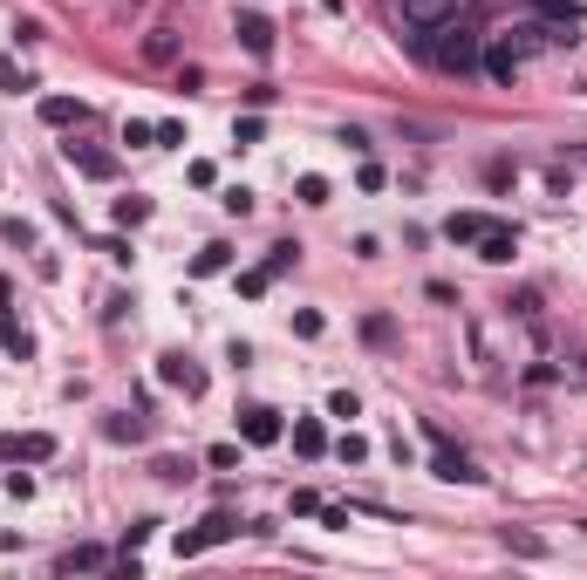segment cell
<instances>
[{
  "label": "cell",
  "mask_w": 587,
  "mask_h": 580,
  "mask_svg": "<svg viewBox=\"0 0 587 580\" xmlns=\"http://www.w3.org/2000/svg\"><path fill=\"white\" fill-rule=\"evenodd\" d=\"M0 342H7V355H14V362H28V355H35V335H28V328H14V321H7V308H0Z\"/></svg>",
  "instance_id": "19"
},
{
  "label": "cell",
  "mask_w": 587,
  "mask_h": 580,
  "mask_svg": "<svg viewBox=\"0 0 587 580\" xmlns=\"http://www.w3.org/2000/svg\"><path fill=\"white\" fill-rule=\"evenodd\" d=\"M226 267H233V246H205V253L192 260V273H198V280H205V273H226Z\"/></svg>",
  "instance_id": "21"
},
{
  "label": "cell",
  "mask_w": 587,
  "mask_h": 580,
  "mask_svg": "<svg viewBox=\"0 0 587 580\" xmlns=\"http://www.w3.org/2000/svg\"><path fill=\"white\" fill-rule=\"evenodd\" d=\"M485 226H492L485 212H451V219H444V239H458V246H478V239H485Z\"/></svg>",
  "instance_id": "14"
},
{
  "label": "cell",
  "mask_w": 587,
  "mask_h": 580,
  "mask_svg": "<svg viewBox=\"0 0 587 580\" xmlns=\"http://www.w3.org/2000/svg\"><path fill=\"white\" fill-rule=\"evenodd\" d=\"M205 464H212V471H239V444H212Z\"/></svg>",
  "instance_id": "28"
},
{
  "label": "cell",
  "mask_w": 587,
  "mask_h": 580,
  "mask_svg": "<svg viewBox=\"0 0 587 580\" xmlns=\"http://www.w3.org/2000/svg\"><path fill=\"white\" fill-rule=\"evenodd\" d=\"M0 89H7V96H21V89H35V82H28L14 62H7V55H0Z\"/></svg>",
  "instance_id": "30"
},
{
  "label": "cell",
  "mask_w": 587,
  "mask_h": 580,
  "mask_svg": "<svg viewBox=\"0 0 587 580\" xmlns=\"http://www.w3.org/2000/svg\"><path fill=\"white\" fill-rule=\"evenodd\" d=\"M506 308H512V314H519V321H540V294H533V287H526V294H512Z\"/></svg>",
  "instance_id": "31"
},
{
  "label": "cell",
  "mask_w": 587,
  "mask_h": 580,
  "mask_svg": "<svg viewBox=\"0 0 587 580\" xmlns=\"http://www.w3.org/2000/svg\"><path fill=\"white\" fill-rule=\"evenodd\" d=\"M294 192H301V205H328V178H314V171H308Z\"/></svg>",
  "instance_id": "27"
},
{
  "label": "cell",
  "mask_w": 587,
  "mask_h": 580,
  "mask_svg": "<svg viewBox=\"0 0 587 580\" xmlns=\"http://www.w3.org/2000/svg\"><path fill=\"white\" fill-rule=\"evenodd\" d=\"M144 219H151V198H117V226H144Z\"/></svg>",
  "instance_id": "22"
},
{
  "label": "cell",
  "mask_w": 587,
  "mask_h": 580,
  "mask_svg": "<svg viewBox=\"0 0 587 580\" xmlns=\"http://www.w3.org/2000/svg\"><path fill=\"white\" fill-rule=\"evenodd\" d=\"M0 458L7 464H48L55 458V437L48 430H28V437L21 430H0Z\"/></svg>",
  "instance_id": "5"
},
{
  "label": "cell",
  "mask_w": 587,
  "mask_h": 580,
  "mask_svg": "<svg viewBox=\"0 0 587 580\" xmlns=\"http://www.w3.org/2000/svg\"><path fill=\"white\" fill-rule=\"evenodd\" d=\"M478 62H485V76L492 82H519V48H512V41H492V48H485V55H478Z\"/></svg>",
  "instance_id": "12"
},
{
  "label": "cell",
  "mask_w": 587,
  "mask_h": 580,
  "mask_svg": "<svg viewBox=\"0 0 587 580\" xmlns=\"http://www.w3.org/2000/svg\"><path fill=\"white\" fill-rule=\"evenodd\" d=\"M335 458H342V464H362V458H369V444H362V437H355V430H349V437L335 444Z\"/></svg>",
  "instance_id": "33"
},
{
  "label": "cell",
  "mask_w": 587,
  "mask_h": 580,
  "mask_svg": "<svg viewBox=\"0 0 587 580\" xmlns=\"http://www.w3.org/2000/svg\"><path fill=\"white\" fill-rule=\"evenodd\" d=\"M7 294H14V280H7V273H0V308H7Z\"/></svg>",
  "instance_id": "39"
},
{
  "label": "cell",
  "mask_w": 587,
  "mask_h": 580,
  "mask_svg": "<svg viewBox=\"0 0 587 580\" xmlns=\"http://www.w3.org/2000/svg\"><path fill=\"white\" fill-rule=\"evenodd\" d=\"M233 533H239V519H233V512H205L192 533H178V560H192V553H205V546L233 540Z\"/></svg>",
  "instance_id": "3"
},
{
  "label": "cell",
  "mask_w": 587,
  "mask_h": 580,
  "mask_svg": "<svg viewBox=\"0 0 587 580\" xmlns=\"http://www.w3.org/2000/svg\"><path fill=\"white\" fill-rule=\"evenodd\" d=\"M294 451H301V458H321V451H328V430L314 424V417H301V424H294Z\"/></svg>",
  "instance_id": "17"
},
{
  "label": "cell",
  "mask_w": 587,
  "mask_h": 580,
  "mask_svg": "<svg viewBox=\"0 0 587 580\" xmlns=\"http://www.w3.org/2000/svg\"><path fill=\"white\" fill-rule=\"evenodd\" d=\"M82 116L89 110H82L76 96H41V123H55V130H76Z\"/></svg>",
  "instance_id": "13"
},
{
  "label": "cell",
  "mask_w": 587,
  "mask_h": 580,
  "mask_svg": "<svg viewBox=\"0 0 587 580\" xmlns=\"http://www.w3.org/2000/svg\"><path fill=\"white\" fill-rule=\"evenodd\" d=\"M151 471L164 478V485H185V478H192V458H157Z\"/></svg>",
  "instance_id": "24"
},
{
  "label": "cell",
  "mask_w": 587,
  "mask_h": 580,
  "mask_svg": "<svg viewBox=\"0 0 587 580\" xmlns=\"http://www.w3.org/2000/svg\"><path fill=\"white\" fill-rule=\"evenodd\" d=\"M233 137H239V144H260V137H267V123H260V110H253V116H239V123H233Z\"/></svg>",
  "instance_id": "29"
},
{
  "label": "cell",
  "mask_w": 587,
  "mask_h": 580,
  "mask_svg": "<svg viewBox=\"0 0 587 580\" xmlns=\"http://www.w3.org/2000/svg\"><path fill=\"white\" fill-rule=\"evenodd\" d=\"M157 383L178 389V396H205V369H198L192 355H178V348H171V355H157Z\"/></svg>",
  "instance_id": "4"
},
{
  "label": "cell",
  "mask_w": 587,
  "mask_h": 580,
  "mask_svg": "<svg viewBox=\"0 0 587 580\" xmlns=\"http://www.w3.org/2000/svg\"><path fill=\"white\" fill-rule=\"evenodd\" d=\"M451 14H458V0H403V28H410V35H431Z\"/></svg>",
  "instance_id": "8"
},
{
  "label": "cell",
  "mask_w": 587,
  "mask_h": 580,
  "mask_svg": "<svg viewBox=\"0 0 587 580\" xmlns=\"http://www.w3.org/2000/svg\"><path fill=\"white\" fill-rule=\"evenodd\" d=\"M233 35H239V48H246V55H260V62L274 55V21H267L260 7H239V14H233Z\"/></svg>",
  "instance_id": "6"
},
{
  "label": "cell",
  "mask_w": 587,
  "mask_h": 580,
  "mask_svg": "<svg viewBox=\"0 0 587 580\" xmlns=\"http://www.w3.org/2000/svg\"><path fill=\"white\" fill-rule=\"evenodd\" d=\"M567 383H587V355H581V362H574V369H567Z\"/></svg>",
  "instance_id": "38"
},
{
  "label": "cell",
  "mask_w": 587,
  "mask_h": 580,
  "mask_svg": "<svg viewBox=\"0 0 587 580\" xmlns=\"http://www.w3.org/2000/svg\"><path fill=\"white\" fill-rule=\"evenodd\" d=\"M410 41H417V55H424V62H437L444 76H465V69H478V55H485V35H478L471 21H458V14H451L444 28H431V35H410Z\"/></svg>",
  "instance_id": "1"
},
{
  "label": "cell",
  "mask_w": 587,
  "mask_h": 580,
  "mask_svg": "<svg viewBox=\"0 0 587 580\" xmlns=\"http://www.w3.org/2000/svg\"><path fill=\"white\" fill-rule=\"evenodd\" d=\"M294 260H301V246H294V239H280L274 253H267V273H287V267H294Z\"/></svg>",
  "instance_id": "26"
},
{
  "label": "cell",
  "mask_w": 587,
  "mask_h": 580,
  "mask_svg": "<svg viewBox=\"0 0 587 580\" xmlns=\"http://www.w3.org/2000/svg\"><path fill=\"white\" fill-rule=\"evenodd\" d=\"M219 205H226V212H233V219H246V212H253V192H246V185H233V192L219 198Z\"/></svg>",
  "instance_id": "34"
},
{
  "label": "cell",
  "mask_w": 587,
  "mask_h": 580,
  "mask_svg": "<svg viewBox=\"0 0 587 580\" xmlns=\"http://www.w3.org/2000/svg\"><path fill=\"white\" fill-rule=\"evenodd\" d=\"M294 335H308V342H314V335H321V314L301 308V314H294Z\"/></svg>",
  "instance_id": "37"
},
{
  "label": "cell",
  "mask_w": 587,
  "mask_h": 580,
  "mask_svg": "<svg viewBox=\"0 0 587 580\" xmlns=\"http://www.w3.org/2000/svg\"><path fill=\"white\" fill-rule=\"evenodd\" d=\"M123 144H130V151H151V144H157V123H137V116H130V123H123Z\"/></svg>",
  "instance_id": "23"
},
{
  "label": "cell",
  "mask_w": 587,
  "mask_h": 580,
  "mask_svg": "<svg viewBox=\"0 0 587 580\" xmlns=\"http://www.w3.org/2000/svg\"><path fill=\"white\" fill-rule=\"evenodd\" d=\"M499 546H506V553H519V560H540V553H547V540H540V533H519V526H506V533H499Z\"/></svg>",
  "instance_id": "18"
},
{
  "label": "cell",
  "mask_w": 587,
  "mask_h": 580,
  "mask_svg": "<svg viewBox=\"0 0 587 580\" xmlns=\"http://www.w3.org/2000/svg\"><path fill=\"white\" fill-rule=\"evenodd\" d=\"M103 437H110V444H144L151 424H144V417H130V410H117V417H103Z\"/></svg>",
  "instance_id": "15"
},
{
  "label": "cell",
  "mask_w": 587,
  "mask_h": 580,
  "mask_svg": "<svg viewBox=\"0 0 587 580\" xmlns=\"http://www.w3.org/2000/svg\"><path fill=\"white\" fill-rule=\"evenodd\" d=\"M355 410H362V403H355L349 389H335V396H328V417H355Z\"/></svg>",
  "instance_id": "36"
},
{
  "label": "cell",
  "mask_w": 587,
  "mask_h": 580,
  "mask_svg": "<svg viewBox=\"0 0 587 580\" xmlns=\"http://www.w3.org/2000/svg\"><path fill=\"white\" fill-rule=\"evenodd\" d=\"M144 55H151V62H171V55H178V41H171V35H164V28H157V35L144 41Z\"/></svg>",
  "instance_id": "32"
},
{
  "label": "cell",
  "mask_w": 587,
  "mask_h": 580,
  "mask_svg": "<svg viewBox=\"0 0 587 580\" xmlns=\"http://www.w3.org/2000/svg\"><path fill=\"white\" fill-rule=\"evenodd\" d=\"M62 157L76 164L82 178H117V157H110V151H96V144H82V137H69V144H62Z\"/></svg>",
  "instance_id": "9"
},
{
  "label": "cell",
  "mask_w": 587,
  "mask_h": 580,
  "mask_svg": "<svg viewBox=\"0 0 587 580\" xmlns=\"http://www.w3.org/2000/svg\"><path fill=\"white\" fill-rule=\"evenodd\" d=\"M287 437V424H280V410H267V403H253V410H239V444H280Z\"/></svg>",
  "instance_id": "7"
},
{
  "label": "cell",
  "mask_w": 587,
  "mask_h": 580,
  "mask_svg": "<svg viewBox=\"0 0 587 580\" xmlns=\"http://www.w3.org/2000/svg\"><path fill=\"white\" fill-rule=\"evenodd\" d=\"M431 478H451V485H478V464L465 451H451L444 437H437V458H431Z\"/></svg>",
  "instance_id": "10"
},
{
  "label": "cell",
  "mask_w": 587,
  "mask_h": 580,
  "mask_svg": "<svg viewBox=\"0 0 587 580\" xmlns=\"http://www.w3.org/2000/svg\"><path fill=\"white\" fill-rule=\"evenodd\" d=\"M55 567H62V574H96V567H110V553H103V546H69Z\"/></svg>",
  "instance_id": "16"
},
{
  "label": "cell",
  "mask_w": 587,
  "mask_h": 580,
  "mask_svg": "<svg viewBox=\"0 0 587 580\" xmlns=\"http://www.w3.org/2000/svg\"><path fill=\"white\" fill-rule=\"evenodd\" d=\"M267 287H274V273H267V267L239 273V294H246V301H260V294H267Z\"/></svg>",
  "instance_id": "25"
},
{
  "label": "cell",
  "mask_w": 587,
  "mask_h": 580,
  "mask_svg": "<svg viewBox=\"0 0 587 580\" xmlns=\"http://www.w3.org/2000/svg\"><path fill=\"white\" fill-rule=\"evenodd\" d=\"M362 342H369V348H390L396 342V321H390V314H362Z\"/></svg>",
  "instance_id": "20"
},
{
  "label": "cell",
  "mask_w": 587,
  "mask_h": 580,
  "mask_svg": "<svg viewBox=\"0 0 587 580\" xmlns=\"http://www.w3.org/2000/svg\"><path fill=\"white\" fill-rule=\"evenodd\" d=\"M533 21L547 28L553 48H574V41L587 35V7L581 0H533Z\"/></svg>",
  "instance_id": "2"
},
{
  "label": "cell",
  "mask_w": 587,
  "mask_h": 580,
  "mask_svg": "<svg viewBox=\"0 0 587 580\" xmlns=\"http://www.w3.org/2000/svg\"><path fill=\"white\" fill-rule=\"evenodd\" d=\"M151 533H157V519H137V526H130V533H123V553H137V546L151 540Z\"/></svg>",
  "instance_id": "35"
},
{
  "label": "cell",
  "mask_w": 587,
  "mask_h": 580,
  "mask_svg": "<svg viewBox=\"0 0 587 580\" xmlns=\"http://www.w3.org/2000/svg\"><path fill=\"white\" fill-rule=\"evenodd\" d=\"M512 253H519V232L492 219V226H485V239H478V260H492V267H506Z\"/></svg>",
  "instance_id": "11"
}]
</instances>
